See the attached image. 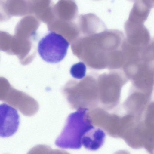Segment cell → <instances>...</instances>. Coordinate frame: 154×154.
<instances>
[{
    "label": "cell",
    "mask_w": 154,
    "mask_h": 154,
    "mask_svg": "<svg viewBox=\"0 0 154 154\" xmlns=\"http://www.w3.org/2000/svg\"><path fill=\"white\" fill-rule=\"evenodd\" d=\"M0 136L3 138L14 135L17 131L20 123L17 110L6 103L0 105Z\"/></svg>",
    "instance_id": "cell-4"
},
{
    "label": "cell",
    "mask_w": 154,
    "mask_h": 154,
    "mask_svg": "<svg viewBox=\"0 0 154 154\" xmlns=\"http://www.w3.org/2000/svg\"><path fill=\"white\" fill-rule=\"evenodd\" d=\"M88 113L93 125L102 129L111 137H119L122 117L115 113H110L103 108L89 110Z\"/></svg>",
    "instance_id": "cell-3"
},
{
    "label": "cell",
    "mask_w": 154,
    "mask_h": 154,
    "mask_svg": "<svg viewBox=\"0 0 154 154\" xmlns=\"http://www.w3.org/2000/svg\"><path fill=\"white\" fill-rule=\"evenodd\" d=\"M106 138L104 131L102 129L94 127L83 136L82 140V145L90 150H96L103 144Z\"/></svg>",
    "instance_id": "cell-5"
},
{
    "label": "cell",
    "mask_w": 154,
    "mask_h": 154,
    "mask_svg": "<svg viewBox=\"0 0 154 154\" xmlns=\"http://www.w3.org/2000/svg\"><path fill=\"white\" fill-rule=\"evenodd\" d=\"M88 110L80 108L68 116L63 128L55 141L57 146L65 149L81 148L83 136L94 127L89 119Z\"/></svg>",
    "instance_id": "cell-1"
},
{
    "label": "cell",
    "mask_w": 154,
    "mask_h": 154,
    "mask_svg": "<svg viewBox=\"0 0 154 154\" xmlns=\"http://www.w3.org/2000/svg\"><path fill=\"white\" fill-rule=\"evenodd\" d=\"M129 1H134L135 0H128Z\"/></svg>",
    "instance_id": "cell-9"
},
{
    "label": "cell",
    "mask_w": 154,
    "mask_h": 154,
    "mask_svg": "<svg viewBox=\"0 0 154 154\" xmlns=\"http://www.w3.org/2000/svg\"><path fill=\"white\" fill-rule=\"evenodd\" d=\"M150 8H154V0H142Z\"/></svg>",
    "instance_id": "cell-8"
},
{
    "label": "cell",
    "mask_w": 154,
    "mask_h": 154,
    "mask_svg": "<svg viewBox=\"0 0 154 154\" xmlns=\"http://www.w3.org/2000/svg\"><path fill=\"white\" fill-rule=\"evenodd\" d=\"M86 69V66L85 64L83 62H80L72 66L70 69V73L74 78L82 79L85 76Z\"/></svg>",
    "instance_id": "cell-7"
},
{
    "label": "cell",
    "mask_w": 154,
    "mask_h": 154,
    "mask_svg": "<svg viewBox=\"0 0 154 154\" xmlns=\"http://www.w3.org/2000/svg\"><path fill=\"white\" fill-rule=\"evenodd\" d=\"M151 9L142 0H135L127 20L133 23L143 24L148 17Z\"/></svg>",
    "instance_id": "cell-6"
},
{
    "label": "cell",
    "mask_w": 154,
    "mask_h": 154,
    "mask_svg": "<svg viewBox=\"0 0 154 154\" xmlns=\"http://www.w3.org/2000/svg\"><path fill=\"white\" fill-rule=\"evenodd\" d=\"M69 45L68 42L61 35L50 32L39 41L38 51L41 58L45 61L57 63L64 58Z\"/></svg>",
    "instance_id": "cell-2"
}]
</instances>
